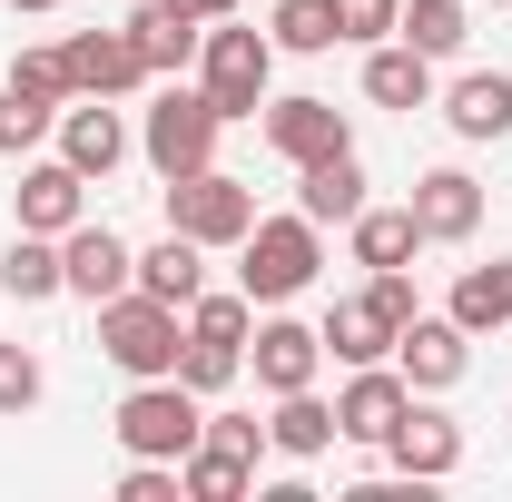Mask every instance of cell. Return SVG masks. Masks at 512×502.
<instances>
[{
    "mask_svg": "<svg viewBox=\"0 0 512 502\" xmlns=\"http://www.w3.org/2000/svg\"><path fill=\"white\" fill-rule=\"evenodd\" d=\"M188 335H207V345H247V335H256V306H247V286H237V296H207V286H197V306H188Z\"/></svg>",
    "mask_w": 512,
    "mask_h": 502,
    "instance_id": "obj_32",
    "label": "cell"
},
{
    "mask_svg": "<svg viewBox=\"0 0 512 502\" xmlns=\"http://www.w3.org/2000/svg\"><path fill=\"white\" fill-rule=\"evenodd\" d=\"M394 335H404V325L375 306V286L325 306V355H335V365H384V355H394Z\"/></svg>",
    "mask_w": 512,
    "mask_h": 502,
    "instance_id": "obj_21",
    "label": "cell"
},
{
    "mask_svg": "<svg viewBox=\"0 0 512 502\" xmlns=\"http://www.w3.org/2000/svg\"><path fill=\"white\" fill-rule=\"evenodd\" d=\"M109 434H119V453L178 463V453H197V434H207V394H188L178 375H148V384H128V394H119Z\"/></svg>",
    "mask_w": 512,
    "mask_h": 502,
    "instance_id": "obj_3",
    "label": "cell"
},
{
    "mask_svg": "<svg viewBox=\"0 0 512 502\" xmlns=\"http://www.w3.org/2000/svg\"><path fill=\"white\" fill-rule=\"evenodd\" d=\"M60 60H69V89H79V99H128V89H148V60L128 50V30H69Z\"/></svg>",
    "mask_w": 512,
    "mask_h": 502,
    "instance_id": "obj_14",
    "label": "cell"
},
{
    "mask_svg": "<svg viewBox=\"0 0 512 502\" xmlns=\"http://www.w3.org/2000/svg\"><path fill=\"white\" fill-rule=\"evenodd\" d=\"M168 227L178 237H197V247H237L256 227V188L247 178H227V168H197V178H168Z\"/></svg>",
    "mask_w": 512,
    "mask_h": 502,
    "instance_id": "obj_6",
    "label": "cell"
},
{
    "mask_svg": "<svg viewBox=\"0 0 512 502\" xmlns=\"http://www.w3.org/2000/svg\"><path fill=\"white\" fill-rule=\"evenodd\" d=\"M365 99H375V109H404V119L434 109V60H424L414 40H375V50H365Z\"/></svg>",
    "mask_w": 512,
    "mask_h": 502,
    "instance_id": "obj_22",
    "label": "cell"
},
{
    "mask_svg": "<svg viewBox=\"0 0 512 502\" xmlns=\"http://www.w3.org/2000/svg\"><path fill=\"white\" fill-rule=\"evenodd\" d=\"M40 394H50V375H40V355L0 335V424H20V414H30Z\"/></svg>",
    "mask_w": 512,
    "mask_h": 502,
    "instance_id": "obj_33",
    "label": "cell"
},
{
    "mask_svg": "<svg viewBox=\"0 0 512 502\" xmlns=\"http://www.w3.org/2000/svg\"><path fill=\"white\" fill-rule=\"evenodd\" d=\"M325 266V227L296 207V217H256L247 237H237V286H247V306H286V296H306Z\"/></svg>",
    "mask_w": 512,
    "mask_h": 502,
    "instance_id": "obj_1",
    "label": "cell"
},
{
    "mask_svg": "<svg viewBox=\"0 0 512 502\" xmlns=\"http://www.w3.org/2000/svg\"><path fill=\"white\" fill-rule=\"evenodd\" d=\"M256 128H266V148H276L286 168H316V158H335V148H355V119H345L335 99H266Z\"/></svg>",
    "mask_w": 512,
    "mask_h": 502,
    "instance_id": "obj_8",
    "label": "cell"
},
{
    "mask_svg": "<svg viewBox=\"0 0 512 502\" xmlns=\"http://www.w3.org/2000/svg\"><path fill=\"white\" fill-rule=\"evenodd\" d=\"M296 207L316 217V227H355L375 197H365V158L355 148H335V158H316V168H296Z\"/></svg>",
    "mask_w": 512,
    "mask_h": 502,
    "instance_id": "obj_18",
    "label": "cell"
},
{
    "mask_svg": "<svg viewBox=\"0 0 512 502\" xmlns=\"http://www.w3.org/2000/svg\"><path fill=\"white\" fill-rule=\"evenodd\" d=\"M394 40H414L424 60H453V50L473 40V0H404V20H394Z\"/></svg>",
    "mask_w": 512,
    "mask_h": 502,
    "instance_id": "obj_28",
    "label": "cell"
},
{
    "mask_svg": "<svg viewBox=\"0 0 512 502\" xmlns=\"http://www.w3.org/2000/svg\"><path fill=\"white\" fill-rule=\"evenodd\" d=\"M128 30V50L148 60V79H178V69L197 60V40H207V20H188V10H168V0H138L119 20Z\"/></svg>",
    "mask_w": 512,
    "mask_h": 502,
    "instance_id": "obj_17",
    "label": "cell"
},
{
    "mask_svg": "<svg viewBox=\"0 0 512 502\" xmlns=\"http://www.w3.org/2000/svg\"><path fill=\"white\" fill-rule=\"evenodd\" d=\"M10 207H20V227H30V237H69V227L89 217V178H79L69 158H30V168H20V188H10Z\"/></svg>",
    "mask_w": 512,
    "mask_h": 502,
    "instance_id": "obj_13",
    "label": "cell"
},
{
    "mask_svg": "<svg viewBox=\"0 0 512 502\" xmlns=\"http://www.w3.org/2000/svg\"><path fill=\"white\" fill-rule=\"evenodd\" d=\"M119 502H188V493H178V463H148V453H128Z\"/></svg>",
    "mask_w": 512,
    "mask_h": 502,
    "instance_id": "obj_35",
    "label": "cell"
},
{
    "mask_svg": "<svg viewBox=\"0 0 512 502\" xmlns=\"http://www.w3.org/2000/svg\"><path fill=\"white\" fill-rule=\"evenodd\" d=\"M345 247L375 276V266H414V256H424V227H414V207H365V217L345 227Z\"/></svg>",
    "mask_w": 512,
    "mask_h": 502,
    "instance_id": "obj_25",
    "label": "cell"
},
{
    "mask_svg": "<svg viewBox=\"0 0 512 502\" xmlns=\"http://www.w3.org/2000/svg\"><path fill=\"white\" fill-rule=\"evenodd\" d=\"M394 365H404V384H414V394H453V384H463V365H473V335H463L453 315H414V325L394 335Z\"/></svg>",
    "mask_w": 512,
    "mask_h": 502,
    "instance_id": "obj_12",
    "label": "cell"
},
{
    "mask_svg": "<svg viewBox=\"0 0 512 502\" xmlns=\"http://www.w3.org/2000/svg\"><path fill=\"white\" fill-rule=\"evenodd\" d=\"M237 375H247V345H207V335L178 345V384H188V394H227Z\"/></svg>",
    "mask_w": 512,
    "mask_h": 502,
    "instance_id": "obj_31",
    "label": "cell"
},
{
    "mask_svg": "<svg viewBox=\"0 0 512 502\" xmlns=\"http://www.w3.org/2000/svg\"><path fill=\"white\" fill-rule=\"evenodd\" d=\"M217 128H227L217 99L168 79V89L148 99V119H138V158H148L158 178H197V168H217Z\"/></svg>",
    "mask_w": 512,
    "mask_h": 502,
    "instance_id": "obj_5",
    "label": "cell"
},
{
    "mask_svg": "<svg viewBox=\"0 0 512 502\" xmlns=\"http://www.w3.org/2000/svg\"><path fill=\"white\" fill-rule=\"evenodd\" d=\"M10 10H30V20H50V10H60V0H10Z\"/></svg>",
    "mask_w": 512,
    "mask_h": 502,
    "instance_id": "obj_39",
    "label": "cell"
},
{
    "mask_svg": "<svg viewBox=\"0 0 512 502\" xmlns=\"http://www.w3.org/2000/svg\"><path fill=\"white\" fill-rule=\"evenodd\" d=\"M375 453L394 463V473H404V483H444L453 463H463V424H453L434 394H414V404L394 414V434H384Z\"/></svg>",
    "mask_w": 512,
    "mask_h": 502,
    "instance_id": "obj_7",
    "label": "cell"
},
{
    "mask_svg": "<svg viewBox=\"0 0 512 502\" xmlns=\"http://www.w3.org/2000/svg\"><path fill=\"white\" fill-rule=\"evenodd\" d=\"M335 20H345V40H394V20H404V0H335Z\"/></svg>",
    "mask_w": 512,
    "mask_h": 502,
    "instance_id": "obj_36",
    "label": "cell"
},
{
    "mask_svg": "<svg viewBox=\"0 0 512 502\" xmlns=\"http://www.w3.org/2000/svg\"><path fill=\"white\" fill-rule=\"evenodd\" d=\"M266 40H276V50H296V60H316V50H335V40H345V20H335V0H276Z\"/></svg>",
    "mask_w": 512,
    "mask_h": 502,
    "instance_id": "obj_29",
    "label": "cell"
},
{
    "mask_svg": "<svg viewBox=\"0 0 512 502\" xmlns=\"http://www.w3.org/2000/svg\"><path fill=\"white\" fill-rule=\"evenodd\" d=\"M60 266H69V296H79V306H109V296L138 286V247H128L119 227H99V217H79L60 237Z\"/></svg>",
    "mask_w": 512,
    "mask_h": 502,
    "instance_id": "obj_9",
    "label": "cell"
},
{
    "mask_svg": "<svg viewBox=\"0 0 512 502\" xmlns=\"http://www.w3.org/2000/svg\"><path fill=\"white\" fill-rule=\"evenodd\" d=\"M128 148H138V138H128V119L109 109V99H69L60 109V158L79 168V178H109Z\"/></svg>",
    "mask_w": 512,
    "mask_h": 502,
    "instance_id": "obj_16",
    "label": "cell"
},
{
    "mask_svg": "<svg viewBox=\"0 0 512 502\" xmlns=\"http://www.w3.org/2000/svg\"><path fill=\"white\" fill-rule=\"evenodd\" d=\"M178 345H188V306H168V296H148V286H128V296L99 306V355H109L128 384L178 375Z\"/></svg>",
    "mask_w": 512,
    "mask_h": 502,
    "instance_id": "obj_2",
    "label": "cell"
},
{
    "mask_svg": "<svg viewBox=\"0 0 512 502\" xmlns=\"http://www.w3.org/2000/svg\"><path fill=\"white\" fill-rule=\"evenodd\" d=\"M444 128L473 138V148H483V138H512V69H463L444 89Z\"/></svg>",
    "mask_w": 512,
    "mask_h": 502,
    "instance_id": "obj_20",
    "label": "cell"
},
{
    "mask_svg": "<svg viewBox=\"0 0 512 502\" xmlns=\"http://www.w3.org/2000/svg\"><path fill=\"white\" fill-rule=\"evenodd\" d=\"M345 443V424H335V404H325L316 384L306 394H276V414H266V453H286V463H325Z\"/></svg>",
    "mask_w": 512,
    "mask_h": 502,
    "instance_id": "obj_19",
    "label": "cell"
},
{
    "mask_svg": "<svg viewBox=\"0 0 512 502\" xmlns=\"http://www.w3.org/2000/svg\"><path fill=\"white\" fill-rule=\"evenodd\" d=\"M493 10H512V0H493Z\"/></svg>",
    "mask_w": 512,
    "mask_h": 502,
    "instance_id": "obj_40",
    "label": "cell"
},
{
    "mask_svg": "<svg viewBox=\"0 0 512 502\" xmlns=\"http://www.w3.org/2000/svg\"><path fill=\"white\" fill-rule=\"evenodd\" d=\"M444 315L463 325V335H503V325H512V256H493V266H463Z\"/></svg>",
    "mask_w": 512,
    "mask_h": 502,
    "instance_id": "obj_24",
    "label": "cell"
},
{
    "mask_svg": "<svg viewBox=\"0 0 512 502\" xmlns=\"http://www.w3.org/2000/svg\"><path fill=\"white\" fill-rule=\"evenodd\" d=\"M414 404V384H404V365L384 355V365H345V394H335V424H345V443H365L375 453L384 434H394V414Z\"/></svg>",
    "mask_w": 512,
    "mask_h": 502,
    "instance_id": "obj_11",
    "label": "cell"
},
{
    "mask_svg": "<svg viewBox=\"0 0 512 502\" xmlns=\"http://www.w3.org/2000/svg\"><path fill=\"white\" fill-rule=\"evenodd\" d=\"M168 10H188V20H237L247 0H168Z\"/></svg>",
    "mask_w": 512,
    "mask_h": 502,
    "instance_id": "obj_38",
    "label": "cell"
},
{
    "mask_svg": "<svg viewBox=\"0 0 512 502\" xmlns=\"http://www.w3.org/2000/svg\"><path fill=\"white\" fill-rule=\"evenodd\" d=\"M50 128H60L50 99H30V89H10V79H0V158H30Z\"/></svg>",
    "mask_w": 512,
    "mask_h": 502,
    "instance_id": "obj_30",
    "label": "cell"
},
{
    "mask_svg": "<svg viewBox=\"0 0 512 502\" xmlns=\"http://www.w3.org/2000/svg\"><path fill=\"white\" fill-rule=\"evenodd\" d=\"M0 296L10 306H50V296H69V266H60V237H10L0 247Z\"/></svg>",
    "mask_w": 512,
    "mask_h": 502,
    "instance_id": "obj_23",
    "label": "cell"
},
{
    "mask_svg": "<svg viewBox=\"0 0 512 502\" xmlns=\"http://www.w3.org/2000/svg\"><path fill=\"white\" fill-rule=\"evenodd\" d=\"M178 493H188V502H247L256 493V463H247V453L197 443V453H178Z\"/></svg>",
    "mask_w": 512,
    "mask_h": 502,
    "instance_id": "obj_27",
    "label": "cell"
},
{
    "mask_svg": "<svg viewBox=\"0 0 512 502\" xmlns=\"http://www.w3.org/2000/svg\"><path fill=\"white\" fill-rule=\"evenodd\" d=\"M138 286H148V296H168V306H197V286H207V247L168 227L158 247H138Z\"/></svg>",
    "mask_w": 512,
    "mask_h": 502,
    "instance_id": "obj_26",
    "label": "cell"
},
{
    "mask_svg": "<svg viewBox=\"0 0 512 502\" xmlns=\"http://www.w3.org/2000/svg\"><path fill=\"white\" fill-rule=\"evenodd\" d=\"M247 365H256V394L276 404V394H306L325 365V325H296V315H266L247 335Z\"/></svg>",
    "mask_w": 512,
    "mask_h": 502,
    "instance_id": "obj_10",
    "label": "cell"
},
{
    "mask_svg": "<svg viewBox=\"0 0 512 502\" xmlns=\"http://www.w3.org/2000/svg\"><path fill=\"white\" fill-rule=\"evenodd\" d=\"M197 443H217V453H247V463H266V424L256 414H207V434Z\"/></svg>",
    "mask_w": 512,
    "mask_h": 502,
    "instance_id": "obj_37",
    "label": "cell"
},
{
    "mask_svg": "<svg viewBox=\"0 0 512 502\" xmlns=\"http://www.w3.org/2000/svg\"><path fill=\"white\" fill-rule=\"evenodd\" d=\"M10 89H30V99H50V109H69V99H79L60 50H20V60H10Z\"/></svg>",
    "mask_w": 512,
    "mask_h": 502,
    "instance_id": "obj_34",
    "label": "cell"
},
{
    "mask_svg": "<svg viewBox=\"0 0 512 502\" xmlns=\"http://www.w3.org/2000/svg\"><path fill=\"white\" fill-rule=\"evenodd\" d=\"M197 89L217 99V119L237 128L266 109V89H276V40L266 30H237V20H217L207 40H197Z\"/></svg>",
    "mask_w": 512,
    "mask_h": 502,
    "instance_id": "obj_4",
    "label": "cell"
},
{
    "mask_svg": "<svg viewBox=\"0 0 512 502\" xmlns=\"http://www.w3.org/2000/svg\"><path fill=\"white\" fill-rule=\"evenodd\" d=\"M404 207H414V227H424V247H463V237L483 227V188H473L463 168H424Z\"/></svg>",
    "mask_w": 512,
    "mask_h": 502,
    "instance_id": "obj_15",
    "label": "cell"
}]
</instances>
